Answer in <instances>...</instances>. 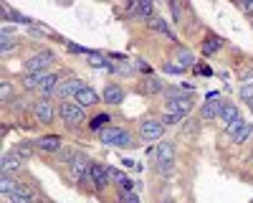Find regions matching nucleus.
Returning <instances> with one entry per match:
<instances>
[{
	"label": "nucleus",
	"mask_w": 253,
	"mask_h": 203,
	"mask_svg": "<svg viewBox=\"0 0 253 203\" xmlns=\"http://www.w3.org/2000/svg\"><path fill=\"white\" fill-rule=\"evenodd\" d=\"M99 142H104V145H109V148H122V150H134L139 142H137V137L132 135V132H126L124 127H117V125H112V127H107V130H101L99 135Z\"/></svg>",
	"instance_id": "nucleus-1"
},
{
	"label": "nucleus",
	"mask_w": 253,
	"mask_h": 203,
	"mask_svg": "<svg viewBox=\"0 0 253 203\" xmlns=\"http://www.w3.org/2000/svg\"><path fill=\"white\" fill-rule=\"evenodd\" d=\"M172 170H175V145L172 140H160L155 150V173L172 175Z\"/></svg>",
	"instance_id": "nucleus-2"
},
{
	"label": "nucleus",
	"mask_w": 253,
	"mask_h": 203,
	"mask_svg": "<svg viewBox=\"0 0 253 203\" xmlns=\"http://www.w3.org/2000/svg\"><path fill=\"white\" fill-rule=\"evenodd\" d=\"M58 117H61V122L66 127H81L84 122H86V109H84L79 102H74V99H69V102H61L58 104Z\"/></svg>",
	"instance_id": "nucleus-3"
},
{
	"label": "nucleus",
	"mask_w": 253,
	"mask_h": 203,
	"mask_svg": "<svg viewBox=\"0 0 253 203\" xmlns=\"http://www.w3.org/2000/svg\"><path fill=\"white\" fill-rule=\"evenodd\" d=\"M31 112L36 117L38 125H53V119H56V104H53V99L48 97H38L36 102H31Z\"/></svg>",
	"instance_id": "nucleus-4"
},
{
	"label": "nucleus",
	"mask_w": 253,
	"mask_h": 203,
	"mask_svg": "<svg viewBox=\"0 0 253 203\" xmlns=\"http://www.w3.org/2000/svg\"><path fill=\"white\" fill-rule=\"evenodd\" d=\"M162 135H165V125H162L160 117L142 119V125H139V140H144V142H160Z\"/></svg>",
	"instance_id": "nucleus-5"
},
{
	"label": "nucleus",
	"mask_w": 253,
	"mask_h": 203,
	"mask_svg": "<svg viewBox=\"0 0 253 203\" xmlns=\"http://www.w3.org/2000/svg\"><path fill=\"white\" fill-rule=\"evenodd\" d=\"M53 51H38L26 61V74H48V66L53 64Z\"/></svg>",
	"instance_id": "nucleus-6"
},
{
	"label": "nucleus",
	"mask_w": 253,
	"mask_h": 203,
	"mask_svg": "<svg viewBox=\"0 0 253 203\" xmlns=\"http://www.w3.org/2000/svg\"><path fill=\"white\" fill-rule=\"evenodd\" d=\"M89 183H91V188L94 191H107L112 186V180H109V168L107 165H101V162H91L89 165Z\"/></svg>",
	"instance_id": "nucleus-7"
},
{
	"label": "nucleus",
	"mask_w": 253,
	"mask_h": 203,
	"mask_svg": "<svg viewBox=\"0 0 253 203\" xmlns=\"http://www.w3.org/2000/svg\"><path fill=\"white\" fill-rule=\"evenodd\" d=\"M89 165L91 160H86V155L76 152L71 160H69V175L74 183H81V180H89Z\"/></svg>",
	"instance_id": "nucleus-8"
},
{
	"label": "nucleus",
	"mask_w": 253,
	"mask_h": 203,
	"mask_svg": "<svg viewBox=\"0 0 253 203\" xmlns=\"http://www.w3.org/2000/svg\"><path fill=\"white\" fill-rule=\"evenodd\" d=\"M84 87V81L79 79V76H69V79H61V87H58V92H56V99L58 102H69V99H74Z\"/></svg>",
	"instance_id": "nucleus-9"
},
{
	"label": "nucleus",
	"mask_w": 253,
	"mask_h": 203,
	"mask_svg": "<svg viewBox=\"0 0 253 203\" xmlns=\"http://www.w3.org/2000/svg\"><path fill=\"white\" fill-rule=\"evenodd\" d=\"M193 104H195L193 94H177V97L167 99V109L165 112H175V114H182L185 117L190 109H193Z\"/></svg>",
	"instance_id": "nucleus-10"
},
{
	"label": "nucleus",
	"mask_w": 253,
	"mask_h": 203,
	"mask_svg": "<svg viewBox=\"0 0 253 203\" xmlns=\"http://www.w3.org/2000/svg\"><path fill=\"white\" fill-rule=\"evenodd\" d=\"M126 99V89L122 84H107L101 92V104H122V102Z\"/></svg>",
	"instance_id": "nucleus-11"
},
{
	"label": "nucleus",
	"mask_w": 253,
	"mask_h": 203,
	"mask_svg": "<svg viewBox=\"0 0 253 203\" xmlns=\"http://www.w3.org/2000/svg\"><path fill=\"white\" fill-rule=\"evenodd\" d=\"M139 94H147V97H157V94H165V81L162 79H157V76H144L142 81H139Z\"/></svg>",
	"instance_id": "nucleus-12"
},
{
	"label": "nucleus",
	"mask_w": 253,
	"mask_h": 203,
	"mask_svg": "<svg viewBox=\"0 0 253 203\" xmlns=\"http://www.w3.org/2000/svg\"><path fill=\"white\" fill-rule=\"evenodd\" d=\"M223 104H225V99H208L205 104L200 107V119L203 122H213V119H218L220 117V112H223Z\"/></svg>",
	"instance_id": "nucleus-13"
},
{
	"label": "nucleus",
	"mask_w": 253,
	"mask_h": 203,
	"mask_svg": "<svg viewBox=\"0 0 253 203\" xmlns=\"http://www.w3.org/2000/svg\"><path fill=\"white\" fill-rule=\"evenodd\" d=\"M0 168H3V175H18V170L23 168V157H20L15 150L13 152H5L3 155V162H0Z\"/></svg>",
	"instance_id": "nucleus-14"
},
{
	"label": "nucleus",
	"mask_w": 253,
	"mask_h": 203,
	"mask_svg": "<svg viewBox=\"0 0 253 203\" xmlns=\"http://www.w3.org/2000/svg\"><path fill=\"white\" fill-rule=\"evenodd\" d=\"M61 145H63V140L58 135H46V137H38L36 140V148L43 150V152H51V155L61 152Z\"/></svg>",
	"instance_id": "nucleus-15"
},
{
	"label": "nucleus",
	"mask_w": 253,
	"mask_h": 203,
	"mask_svg": "<svg viewBox=\"0 0 253 203\" xmlns=\"http://www.w3.org/2000/svg\"><path fill=\"white\" fill-rule=\"evenodd\" d=\"M74 102H79V104L86 109V107H94V104H101V94H96V89H91V87H84L76 97H74Z\"/></svg>",
	"instance_id": "nucleus-16"
},
{
	"label": "nucleus",
	"mask_w": 253,
	"mask_h": 203,
	"mask_svg": "<svg viewBox=\"0 0 253 203\" xmlns=\"http://www.w3.org/2000/svg\"><path fill=\"white\" fill-rule=\"evenodd\" d=\"M147 26H150V31H152V33H160V36H165L167 41H175V44H177V38H175V33L170 31V26H167V20H165V18L155 15Z\"/></svg>",
	"instance_id": "nucleus-17"
},
{
	"label": "nucleus",
	"mask_w": 253,
	"mask_h": 203,
	"mask_svg": "<svg viewBox=\"0 0 253 203\" xmlns=\"http://www.w3.org/2000/svg\"><path fill=\"white\" fill-rule=\"evenodd\" d=\"M48 74H26L23 79H20V84H23L26 92H41V87H43Z\"/></svg>",
	"instance_id": "nucleus-18"
},
{
	"label": "nucleus",
	"mask_w": 253,
	"mask_h": 203,
	"mask_svg": "<svg viewBox=\"0 0 253 203\" xmlns=\"http://www.w3.org/2000/svg\"><path fill=\"white\" fill-rule=\"evenodd\" d=\"M175 61H177L182 69H193V66H195V56H193V51L185 49V46H177V49H175Z\"/></svg>",
	"instance_id": "nucleus-19"
},
{
	"label": "nucleus",
	"mask_w": 253,
	"mask_h": 203,
	"mask_svg": "<svg viewBox=\"0 0 253 203\" xmlns=\"http://www.w3.org/2000/svg\"><path fill=\"white\" fill-rule=\"evenodd\" d=\"M129 10H132L137 18L147 20V23H150V20L155 18V8H152V3H132V5H129Z\"/></svg>",
	"instance_id": "nucleus-20"
},
{
	"label": "nucleus",
	"mask_w": 253,
	"mask_h": 203,
	"mask_svg": "<svg viewBox=\"0 0 253 203\" xmlns=\"http://www.w3.org/2000/svg\"><path fill=\"white\" fill-rule=\"evenodd\" d=\"M238 117H241V109L233 104V102H225V104H223V112H220V117H218V119H220L223 125L228 127L230 122H233V119H238Z\"/></svg>",
	"instance_id": "nucleus-21"
},
{
	"label": "nucleus",
	"mask_w": 253,
	"mask_h": 203,
	"mask_svg": "<svg viewBox=\"0 0 253 203\" xmlns=\"http://www.w3.org/2000/svg\"><path fill=\"white\" fill-rule=\"evenodd\" d=\"M0 188H3V196H13V193H18L23 186H20L18 175H3V180H0Z\"/></svg>",
	"instance_id": "nucleus-22"
},
{
	"label": "nucleus",
	"mask_w": 253,
	"mask_h": 203,
	"mask_svg": "<svg viewBox=\"0 0 253 203\" xmlns=\"http://www.w3.org/2000/svg\"><path fill=\"white\" fill-rule=\"evenodd\" d=\"M109 122H112V117H109V114H96V117H91V119H89V130L99 135L101 130H107V127H112Z\"/></svg>",
	"instance_id": "nucleus-23"
},
{
	"label": "nucleus",
	"mask_w": 253,
	"mask_h": 203,
	"mask_svg": "<svg viewBox=\"0 0 253 203\" xmlns=\"http://www.w3.org/2000/svg\"><path fill=\"white\" fill-rule=\"evenodd\" d=\"M89 66L109 71V69H112V61H107V56H104V53H99V51H91V53H89Z\"/></svg>",
	"instance_id": "nucleus-24"
},
{
	"label": "nucleus",
	"mask_w": 253,
	"mask_h": 203,
	"mask_svg": "<svg viewBox=\"0 0 253 203\" xmlns=\"http://www.w3.org/2000/svg\"><path fill=\"white\" fill-rule=\"evenodd\" d=\"M218 49H223V38H218V36H208V41L203 44V53L210 56V53H215Z\"/></svg>",
	"instance_id": "nucleus-25"
},
{
	"label": "nucleus",
	"mask_w": 253,
	"mask_h": 203,
	"mask_svg": "<svg viewBox=\"0 0 253 203\" xmlns=\"http://www.w3.org/2000/svg\"><path fill=\"white\" fill-rule=\"evenodd\" d=\"M33 150H36V140H23V142L15 148V152L23 157V160H28V157L33 155Z\"/></svg>",
	"instance_id": "nucleus-26"
},
{
	"label": "nucleus",
	"mask_w": 253,
	"mask_h": 203,
	"mask_svg": "<svg viewBox=\"0 0 253 203\" xmlns=\"http://www.w3.org/2000/svg\"><path fill=\"white\" fill-rule=\"evenodd\" d=\"M253 135V122H246V125H243V130L233 137V142H236V145H243V142H248V137Z\"/></svg>",
	"instance_id": "nucleus-27"
},
{
	"label": "nucleus",
	"mask_w": 253,
	"mask_h": 203,
	"mask_svg": "<svg viewBox=\"0 0 253 203\" xmlns=\"http://www.w3.org/2000/svg\"><path fill=\"white\" fill-rule=\"evenodd\" d=\"M238 97H241L243 102H251V99H253V79H246V81H243L241 89H238Z\"/></svg>",
	"instance_id": "nucleus-28"
},
{
	"label": "nucleus",
	"mask_w": 253,
	"mask_h": 203,
	"mask_svg": "<svg viewBox=\"0 0 253 203\" xmlns=\"http://www.w3.org/2000/svg\"><path fill=\"white\" fill-rule=\"evenodd\" d=\"M160 119H162V125H165V127H175V125H180L185 117H182V114H175V112H165Z\"/></svg>",
	"instance_id": "nucleus-29"
},
{
	"label": "nucleus",
	"mask_w": 253,
	"mask_h": 203,
	"mask_svg": "<svg viewBox=\"0 0 253 203\" xmlns=\"http://www.w3.org/2000/svg\"><path fill=\"white\" fill-rule=\"evenodd\" d=\"M243 125H246V119L243 117H238V119H233V122H230V125L225 127V135H230V137H236L241 130H243Z\"/></svg>",
	"instance_id": "nucleus-30"
},
{
	"label": "nucleus",
	"mask_w": 253,
	"mask_h": 203,
	"mask_svg": "<svg viewBox=\"0 0 253 203\" xmlns=\"http://www.w3.org/2000/svg\"><path fill=\"white\" fill-rule=\"evenodd\" d=\"M0 94H3V102H5V104H10V102L15 99V97H13V84H10V81H3V87H0Z\"/></svg>",
	"instance_id": "nucleus-31"
},
{
	"label": "nucleus",
	"mask_w": 253,
	"mask_h": 203,
	"mask_svg": "<svg viewBox=\"0 0 253 203\" xmlns=\"http://www.w3.org/2000/svg\"><path fill=\"white\" fill-rule=\"evenodd\" d=\"M162 71H165V74H185L187 69H182L180 64H172V61H165V64H162Z\"/></svg>",
	"instance_id": "nucleus-32"
},
{
	"label": "nucleus",
	"mask_w": 253,
	"mask_h": 203,
	"mask_svg": "<svg viewBox=\"0 0 253 203\" xmlns=\"http://www.w3.org/2000/svg\"><path fill=\"white\" fill-rule=\"evenodd\" d=\"M109 180H112V183H117V186H122V183L126 180V175H124L119 168H109Z\"/></svg>",
	"instance_id": "nucleus-33"
},
{
	"label": "nucleus",
	"mask_w": 253,
	"mask_h": 203,
	"mask_svg": "<svg viewBox=\"0 0 253 203\" xmlns=\"http://www.w3.org/2000/svg\"><path fill=\"white\" fill-rule=\"evenodd\" d=\"M170 13H172V23H180V20H182V5L170 3Z\"/></svg>",
	"instance_id": "nucleus-34"
},
{
	"label": "nucleus",
	"mask_w": 253,
	"mask_h": 203,
	"mask_svg": "<svg viewBox=\"0 0 253 203\" xmlns=\"http://www.w3.org/2000/svg\"><path fill=\"white\" fill-rule=\"evenodd\" d=\"M119 201L122 203H142L137 193H119Z\"/></svg>",
	"instance_id": "nucleus-35"
},
{
	"label": "nucleus",
	"mask_w": 253,
	"mask_h": 203,
	"mask_svg": "<svg viewBox=\"0 0 253 203\" xmlns=\"http://www.w3.org/2000/svg\"><path fill=\"white\" fill-rule=\"evenodd\" d=\"M10 107H13L15 112H20V109H26V107H28V99H13V102H10Z\"/></svg>",
	"instance_id": "nucleus-36"
},
{
	"label": "nucleus",
	"mask_w": 253,
	"mask_h": 203,
	"mask_svg": "<svg viewBox=\"0 0 253 203\" xmlns=\"http://www.w3.org/2000/svg\"><path fill=\"white\" fill-rule=\"evenodd\" d=\"M134 69H139V71H144L147 76H152V74H150V66H147V64H144V61H142V58H137V61H134Z\"/></svg>",
	"instance_id": "nucleus-37"
},
{
	"label": "nucleus",
	"mask_w": 253,
	"mask_h": 203,
	"mask_svg": "<svg viewBox=\"0 0 253 203\" xmlns=\"http://www.w3.org/2000/svg\"><path fill=\"white\" fill-rule=\"evenodd\" d=\"M193 71H195V74H203V76L213 74V71H210V66H203V64H200V66H193Z\"/></svg>",
	"instance_id": "nucleus-38"
},
{
	"label": "nucleus",
	"mask_w": 253,
	"mask_h": 203,
	"mask_svg": "<svg viewBox=\"0 0 253 203\" xmlns=\"http://www.w3.org/2000/svg\"><path fill=\"white\" fill-rule=\"evenodd\" d=\"M241 10H246L248 15H253V0H246V3H241Z\"/></svg>",
	"instance_id": "nucleus-39"
},
{
	"label": "nucleus",
	"mask_w": 253,
	"mask_h": 203,
	"mask_svg": "<svg viewBox=\"0 0 253 203\" xmlns=\"http://www.w3.org/2000/svg\"><path fill=\"white\" fill-rule=\"evenodd\" d=\"M248 109H251V112H253V99H251V102H248Z\"/></svg>",
	"instance_id": "nucleus-40"
},
{
	"label": "nucleus",
	"mask_w": 253,
	"mask_h": 203,
	"mask_svg": "<svg viewBox=\"0 0 253 203\" xmlns=\"http://www.w3.org/2000/svg\"><path fill=\"white\" fill-rule=\"evenodd\" d=\"M162 203H175V201H162Z\"/></svg>",
	"instance_id": "nucleus-41"
}]
</instances>
